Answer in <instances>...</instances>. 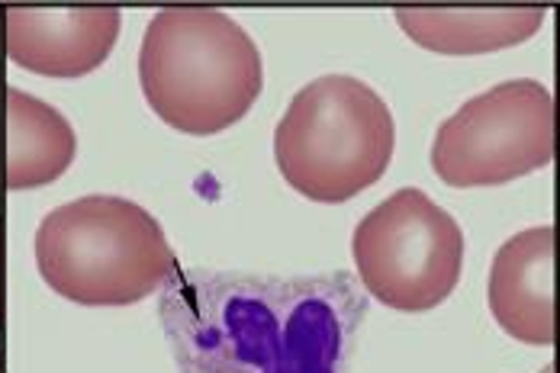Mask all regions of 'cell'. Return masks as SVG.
<instances>
[{
	"instance_id": "obj_2",
	"label": "cell",
	"mask_w": 560,
	"mask_h": 373,
	"mask_svg": "<svg viewBox=\"0 0 560 373\" xmlns=\"http://www.w3.org/2000/svg\"><path fill=\"white\" fill-rule=\"evenodd\" d=\"M139 84L171 129L213 136L255 107L265 65L255 39L223 10L165 7L145 26Z\"/></svg>"
},
{
	"instance_id": "obj_7",
	"label": "cell",
	"mask_w": 560,
	"mask_h": 373,
	"mask_svg": "<svg viewBox=\"0 0 560 373\" xmlns=\"http://www.w3.org/2000/svg\"><path fill=\"white\" fill-rule=\"evenodd\" d=\"M0 26L13 65L46 78H81L107 61L122 13L116 7H7Z\"/></svg>"
},
{
	"instance_id": "obj_5",
	"label": "cell",
	"mask_w": 560,
	"mask_h": 373,
	"mask_svg": "<svg viewBox=\"0 0 560 373\" xmlns=\"http://www.w3.org/2000/svg\"><path fill=\"white\" fill-rule=\"evenodd\" d=\"M351 258L368 296L399 313H429L460 280L464 232L425 190L399 187L354 225Z\"/></svg>"
},
{
	"instance_id": "obj_1",
	"label": "cell",
	"mask_w": 560,
	"mask_h": 373,
	"mask_svg": "<svg viewBox=\"0 0 560 373\" xmlns=\"http://www.w3.org/2000/svg\"><path fill=\"white\" fill-rule=\"evenodd\" d=\"M364 316L368 296L351 273L174 267L159 296L177 373H351Z\"/></svg>"
},
{
	"instance_id": "obj_6",
	"label": "cell",
	"mask_w": 560,
	"mask_h": 373,
	"mask_svg": "<svg viewBox=\"0 0 560 373\" xmlns=\"http://www.w3.org/2000/svg\"><path fill=\"white\" fill-rule=\"evenodd\" d=\"M558 104L535 78H512L454 109L432 142L448 187H500L548 167L558 152Z\"/></svg>"
},
{
	"instance_id": "obj_12",
	"label": "cell",
	"mask_w": 560,
	"mask_h": 373,
	"mask_svg": "<svg viewBox=\"0 0 560 373\" xmlns=\"http://www.w3.org/2000/svg\"><path fill=\"white\" fill-rule=\"evenodd\" d=\"M558 81H560V33H558ZM558 132H560V119H558Z\"/></svg>"
},
{
	"instance_id": "obj_10",
	"label": "cell",
	"mask_w": 560,
	"mask_h": 373,
	"mask_svg": "<svg viewBox=\"0 0 560 373\" xmlns=\"http://www.w3.org/2000/svg\"><path fill=\"white\" fill-rule=\"evenodd\" d=\"M78 155V136L61 109L3 84V187L36 190L58 180Z\"/></svg>"
},
{
	"instance_id": "obj_11",
	"label": "cell",
	"mask_w": 560,
	"mask_h": 373,
	"mask_svg": "<svg viewBox=\"0 0 560 373\" xmlns=\"http://www.w3.org/2000/svg\"><path fill=\"white\" fill-rule=\"evenodd\" d=\"M0 322H3V222H0Z\"/></svg>"
},
{
	"instance_id": "obj_8",
	"label": "cell",
	"mask_w": 560,
	"mask_h": 373,
	"mask_svg": "<svg viewBox=\"0 0 560 373\" xmlns=\"http://www.w3.org/2000/svg\"><path fill=\"white\" fill-rule=\"evenodd\" d=\"M558 229L532 225L505 238L490 267L487 303L509 338L545 348L558 338Z\"/></svg>"
},
{
	"instance_id": "obj_3",
	"label": "cell",
	"mask_w": 560,
	"mask_h": 373,
	"mask_svg": "<svg viewBox=\"0 0 560 373\" xmlns=\"http://www.w3.org/2000/svg\"><path fill=\"white\" fill-rule=\"evenodd\" d=\"M36 267L58 296L81 306H132L177 267L165 229L145 207L88 194L43 215Z\"/></svg>"
},
{
	"instance_id": "obj_4",
	"label": "cell",
	"mask_w": 560,
	"mask_h": 373,
	"mask_svg": "<svg viewBox=\"0 0 560 373\" xmlns=\"http://www.w3.org/2000/svg\"><path fill=\"white\" fill-rule=\"evenodd\" d=\"M396 123L361 78L323 74L303 84L275 129L283 180L316 203H345L374 187L393 161Z\"/></svg>"
},
{
	"instance_id": "obj_9",
	"label": "cell",
	"mask_w": 560,
	"mask_h": 373,
	"mask_svg": "<svg viewBox=\"0 0 560 373\" xmlns=\"http://www.w3.org/2000/svg\"><path fill=\"white\" fill-rule=\"evenodd\" d=\"M545 7H396L399 30L439 55H483L522 46L545 23Z\"/></svg>"
}]
</instances>
